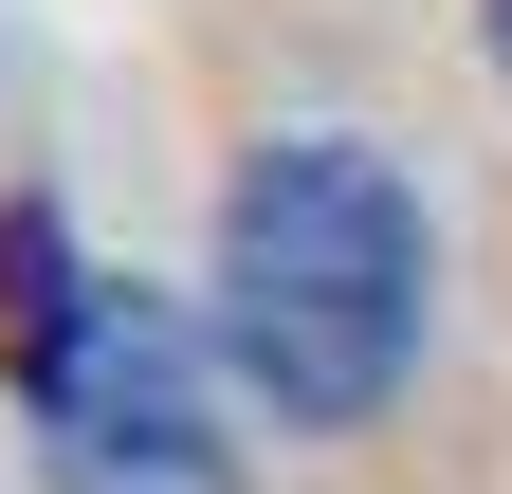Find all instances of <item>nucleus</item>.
<instances>
[{
    "label": "nucleus",
    "mask_w": 512,
    "mask_h": 494,
    "mask_svg": "<svg viewBox=\"0 0 512 494\" xmlns=\"http://www.w3.org/2000/svg\"><path fill=\"white\" fill-rule=\"evenodd\" d=\"M421 330H439V238L366 129H275L220 183V366L256 385V421L293 440L384 421Z\"/></svg>",
    "instance_id": "f257e3e1"
},
{
    "label": "nucleus",
    "mask_w": 512,
    "mask_h": 494,
    "mask_svg": "<svg viewBox=\"0 0 512 494\" xmlns=\"http://www.w3.org/2000/svg\"><path fill=\"white\" fill-rule=\"evenodd\" d=\"M476 37H494V74H512V0H476Z\"/></svg>",
    "instance_id": "7ed1b4c3"
},
{
    "label": "nucleus",
    "mask_w": 512,
    "mask_h": 494,
    "mask_svg": "<svg viewBox=\"0 0 512 494\" xmlns=\"http://www.w3.org/2000/svg\"><path fill=\"white\" fill-rule=\"evenodd\" d=\"M37 476L55 494H238V421H220V330H183L165 293L92 275V312L19 366Z\"/></svg>",
    "instance_id": "f03ea898"
}]
</instances>
